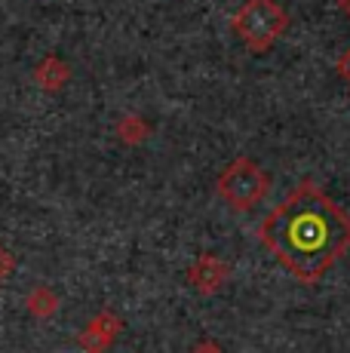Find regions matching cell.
I'll list each match as a JSON object with an SVG mask.
<instances>
[{
	"label": "cell",
	"instance_id": "1",
	"mask_svg": "<svg viewBox=\"0 0 350 353\" xmlns=\"http://www.w3.org/2000/svg\"><path fill=\"white\" fill-rule=\"evenodd\" d=\"M258 240L295 280L313 286L350 252V215L316 181L305 179L267 212Z\"/></svg>",
	"mask_w": 350,
	"mask_h": 353
},
{
	"label": "cell",
	"instance_id": "2",
	"mask_svg": "<svg viewBox=\"0 0 350 353\" xmlns=\"http://www.w3.org/2000/svg\"><path fill=\"white\" fill-rule=\"evenodd\" d=\"M231 28L249 52H267L289 28V12L277 0H246L231 19Z\"/></svg>",
	"mask_w": 350,
	"mask_h": 353
},
{
	"label": "cell",
	"instance_id": "3",
	"mask_svg": "<svg viewBox=\"0 0 350 353\" xmlns=\"http://www.w3.org/2000/svg\"><path fill=\"white\" fill-rule=\"evenodd\" d=\"M218 196L237 212H252L267 194H271V179L252 157H234L221 169L215 181Z\"/></svg>",
	"mask_w": 350,
	"mask_h": 353
},
{
	"label": "cell",
	"instance_id": "4",
	"mask_svg": "<svg viewBox=\"0 0 350 353\" xmlns=\"http://www.w3.org/2000/svg\"><path fill=\"white\" fill-rule=\"evenodd\" d=\"M231 264L225 261L221 255H215V252H206V255H200V258H194L191 264H187V270H185V280H187V286H191L197 295H203V298H212V295H218L221 289H225V283L231 280Z\"/></svg>",
	"mask_w": 350,
	"mask_h": 353
},
{
	"label": "cell",
	"instance_id": "5",
	"mask_svg": "<svg viewBox=\"0 0 350 353\" xmlns=\"http://www.w3.org/2000/svg\"><path fill=\"white\" fill-rule=\"evenodd\" d=\"M120 332H123V320H120L114 310H99V314L80 329L77 347L83 353H107L117 344Z\"/></svg>",
	"mask_w": 350,
	"mask_h": 353
},
{
	"label": "cell",
	"instance_id": "6",
	"mask_svg": "<svg viewBox=\"0 0 350 353\" xmlns=\"http://www.w3.org/2000/svg\"><path fill=\"white\" fill-rule=\"evenodd\" d=\"M68 80H71V65L65 62V59H59V56L40 59L37 68H34V83L43 92H59Z\"/></svg>",
	"mask_w": 350,
	"mask_h": 353
},
{
	"label": "cell",
	"instance_id": "7",
	"mask_svg": "<svg viewBox=\"0 0 350 353\" xmlns=\"http://www.w3.org/2000/svg\"><path fill=\"white\" fill-rule=\"evenodd\" d=\"M114 135H117L126 148H138L151 139V123H147L141 114H123V117L114 123Z\"/></svg>",
	"mask_w": 350,
	"mask_h": 353
},
{
	"label": "cell",
	"instance_id": "8",
	"mask_svg": "<svg viewBox=\"0 0 350 353\" xmlns=\"http://www.w3.org/2000/svg\"><path fill=\"white\" fill-rule=\"evenodd\" d=\"M59 307H62V301H59V295L50 286H34L28 292V298H25V310L34 320H52L59 314Z\"/></svg>",
	"mask_w": 350,
	"mask_h": 353
},
{
	"label": "cell",
	"instance_id": "9",
	"mask_svg": "<svg viewBox=\"0 0 350 353\" xmlns=\"http://www.w3.org/2000/svg\"><path fill=\"white\" fill-rule=\"evenodd\" d=\"M12 270H16V258H12V252L3 246V243H0V286L6 283V276H10Z\"/></svg>",
	"mask_w": 350,
	"mask_h": 353
},
{
	"label": "cell",
	"instance_id": "10",
	"mask_svg": "<svg viewBox=\"0 0 350 353\" xmlns=\"http://www.w3.org/2000/svg\"><path fill=\"white\" fill-rule=\"evenodd\" d=\"M335 71H338V77L350 86V46L338 56V62H335Z\"/></svg>",
	"mask_w": 350,
	"mask_h": 353
},
{
	"label": "cell",
	"instance_id": "11",
	"mask_svg": "<svg viewBox=\"0 0 350 353\" xmlns=\"http://www.w3.org/2000/svg\"><path fill=\"white\" fill-rule=\"evenodd\" d=\"M191 353H221V347H218V341H212V338H203V341L194 344Z\"/></svg>",
	"mask_w": 350,
	"mask_h": 353
},
{
	"label": "cell",
	"instance_id": "12",
	"mask_svg": "<svg viewBox=\"0 0 350 353\" xmlns=\"http://www.w3.org/2000/svg\"><path fill=\"white\" fill-rule=\"evenodd\" d=\"M335 6H338L341 12H344V16L350 19V0H335Z\"/></svg>",
	"mask_w": 350,
	"mask_h": 353
}]
</instances>
